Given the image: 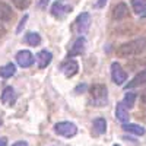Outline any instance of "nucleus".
Instances as JSON below:
<instances>
[{
    "instance_id": "obj_1",
    "label": "nucleus",
    "mask_w": 146,
    "mask_h": 146,
    "mask_svg": "<svg viewBox=\"0 0 146 146\" xmlns=\"http://www.w3.org/2000/svg\"><path fill=\"white\" fill-rule=\"evenodd\" d=\"M145 48H146V40L145 38H137V40L124 42L120 47H117L115 54L120 58H129V57H135V56L142 54L145 51Z\"/></svg>"
},
{
    "instance_id": "obj_2",
    "label": "nucleus",
    "mask_w": 146,
    "mask_h": 146,
    "mask_svg": "<svg viewBox=\"0 0 146 146\" xmlns=\"http://www.w3.org/2000/svg\"><path fill=\"white\" fill-rule=\"evenodd\" d=\"M107 86L101 83H96L91 88V100L95 104V107H101L107 102Z\"/></svg>"
},
{
    "instance_id": "obj_3",
    "label": "nucleus",
    "mask_w": 146,
    "mask_h": 146,
    "mask_svg": "<svg viewBox=\"0 0 146 146\" xmlns=\"http://www.w3.org/2000/svg\"><path fill=\"white\" fill-rule=\"evenodd\" d=\"M54 131L60 136L73 137L78 133V127H76V124L70 123V121H62V123H57L54 126Z\"/></svg>"
},
{
    "instance_id": "obj_4",
    "label": "nucleus",
    "mask_w": 146,
    "mask_h": 146,
    "mask_svg": "<svg viewBox=\"0 0 146 146\" xmlns=\"http://www.w3.org/2000/svg\"><path fill=\"white\" fill-rule=\"evenodd\" d=\"M91 27V16L89 13H80L76 21L73 22V31H75L76 34H79L80 36L86 32Z\"/></svg>"
},
{
    "instance_id": "obj_5",
    "label": "nucleus",
    "mask_w": 146,
    "mask_h": 146,
    "mask_svg": "<svg viewBox=\"0 0 146 146\" xmlns=\"http://www.w3.org/2000/svg\"><path fill=\"white\" fill-rule=\"evenodd\" d=\"M111 78H113L114 83H117V85H123L127 80V73L123 70V67L117 62H114L111 64Z\"/></svg>"
},
{
    "instance_id": "obj_6",
    "label": "nucleus",
    "mask_w": 146,
    "mask_h": 146,
    "mask_svg": "<svg viewBox=\"0 0 146 146\" xmlns=\"http://www.w3.org/2000/svg\"><path fill=\"white\" fill-rule=\"evenodd\" d=\"M70 10H72V7L64 3V0H57V2L51 6V15L56 16V18H63Z\"/></svg>"
},
{
    "instance_id": "obj_7",
    "label": "nucleus",
    "mask_w": 146,
    "mask_h": 146,
    "mask_svg": "<svg viewBox=\"0 0 146 146\" xmlns=\"http://www.w3.org/2000/svg\"><path fill=\"white\" fill-rule=\"evenodd\" d=\"M16 62L21 67H31L34 64V56L28 50H22L16 54Z\"/></svg>"
},
{
    "instance_id": "obj_8",
    "label": "nucleus",
    "mask_w": 146,
    "mask_h": 146,
    "mask_svg": "<svg viewBox=\"0 0 146 146\" xmlns=\"http://www.w3.org/2000/svg\"><path fill=\"white\" fill-rule=\"evenodd\" d=\"M62 72L64 73V76L67 78H72V76H75L76 73L79 72V64L76 60H67V62L62 66Z\"/></svg>"
},
{
    "instance_id": "obj_9",
    "label": "nucleus",
    "mask_w": 146,
    "mask_h": 146,
    "mask_svg": "<svg viewBox=\"0 0 146 146\" xmlns=\"http://www.w3.org/2000/svg\"><path fill=\"white\" fill-rule=\"evenodd\" d=\"M85 38L83 36H79V38L75 41V44H73V47L70 48V51H69V54H67V58L70 60V58H73L75 56H79V54H82L83 53V50H85Z\"/></svg>"
},
{
    "instance_id": "obj_10",
    "label": "nucleus",
    "mask_w": 146,
    "mask_h": 146,
    "mask_svg": "<svg viewBox=\"0 0 146 146\" xmlns=\"http://www.w3.org/2000/svg\"><path fill=\"white\" fill-rule=\"evenodd\" d=\"M143 83H146V69H143V70H140L137 75L133 78L127 85H126V89L129 91V89H133V88H137V86H140V85H143Z\"/></svg>"
},
{
    "instance_id": "obj_11",
    "label": "nucleus",
    "mask_w": 146,
    "mask_h": 146,
    "mask_svg": "<svg viewBox=\"0 0 146 146\" xmlns=\"http://www.w3.org/2000/svg\"><path fill=\"white\" fill-rule=\"evenodd\" d=\"M51 60H53V54L50 51H47V50H42V51H40L38 54H36V63H38L40 69H45L51 63Z\"/></svg>"
},
{
    "instance_id": "obj_12",
    "label": "nucleus",
    "mask_w": 146,
    "mask_h": 146,
    "mask_svg": "<svg viewBox=\"0 0 146 146\" xmlns=\"http://www.w3.org/2000/svg\"><path fill=\"white\" fill-rule=\"evenodd\" d=\"M92 130H94V133L96 136L104 135V133L107 131V121H105V118H102V117L95 118L94 123H92Z\"/></svg>"
},
{
    "instance_id": "obj_13",
    "label": "nucleus",
    "mask_w": 146,
    "mask_h": 146,
    "mask_svg": "<svg viewBox=\"0 0 146 146\" xmlns=\"http://www.w3.org/2000/svg\"><path fill=\"white\" fill-rule=\"evenodd\" d=\"M2 102L5 104V105H12L15 102V100H16V95H15V91H13V88L12 86H6L5 89H3V92H2Z\"/></svg>"
},
{
    "instance_id": "obj_14",
    "label": "nucleus",
    "mask_w": 146,
    "mask_h": 146,
    "mask_svg": "<svg viewBox=\"0 0 146 146\" xmlns=\"http://www.w3.org/2000/svg\"><path fill=\"white\" fill-rule=\"evenodd\" d=\"M129 16V7L124 3H118L114 9H113V18L117 21H121Z\"/></svg>"
},
{
    "instance_id": "obj_15",
    "label": "nucleus",
    "mask_w": 146,
    "mask_h": 146,
    "mask_svg": "<svg viewBox=\"0 0 146 146\" xmlns=\"http://www.w3.org/2000/svg\"><path fill=\"white\" fill-rule=\"evenodd\" d=\"M10 19H13V12L12 7L3 2H0V21L2 22H7Z\"/></svg>"
},
{
    "instance_id": "obj_16",
    "label": "nucleus",
    "mask_w": 146,
    "mask_h": 146,
    "mask_svg": "<svg viewBox=\"0 0 146 146\" xmlns=\"http://www.w3.org/2000/svg\"><path fill=\"white\" fill-rule=\"evenodd\" d=\"M115 117H117V120H120L123 124L129 121L130 115H129L127 108L123 105V102H118V104H117V108H115Z\"/></svg>"
},
{
    "instance_id": "obj_17",
    "label": "nucleus",
    "mask_w": 146,
    "mask_h": 146,
    "mask_svg": "<svg viewBox=\"0 0 146 146\" xmlns=\"http://www.w3.org/2000/svg\"><path fill=\"white\" fill-rule=\"evenodd\" d=\"M123 130L129 131V133H133V135H136V136H143L145 135V129L137 126V124H133V123H124Z\"/></svg>"
},
{
    "instance_id": "obj_18",
    "label": "nucleus",
    "mask_w": 146,
    "mask_h": 146,
    "mask_svg": "<svg viewBox=\"0 0 146 146\" xmlns=\"http://www.w3.org/2000/svg\"><path fill=\"white\" fill-rule=\"evenodd\" d=\"M131 7L135 13L145 16L146 13V0H131Z\"/></svg>"
},
{
    "instance_id": "obj_19",
    "label": "nucleus",
    "mask_w": 146,
    "mask_h": 146,
    "mask_svg": "<svg viewBox=\"0 0 146 146\" xmlns=\"http://www.w3.org/2000/svg\"><path fill=\"white\" fill-rule=\"evenodd\" d=\"M15 72H16L15 64H13V63H7V64H5V66L0 67V76L5 78V79H7V78H10V76H13Z\"/></svg>"
},
{
    "instance_id": "obj_20",
    "label": "nucleus",
    "mask_w": 146,
    "mask_h": 146,
    "mask_svg": "<svg viewBox=\"0 0 146 146\" xmlns=\"http://www.w3.org/2000/svg\"><path fill=\"white\" fill-rule=\"evenodd\" d=\"M25 41H27V44H29L32 47H36V45L41 44V36L36 32H28L25 35Z\"/></svg>"
},
{
    "instance_id": "obj_21",
    "label": "nucleus",
    "mask_w": 146,
    "mask_h": 146,
    "mask_svg": "<svg viewBox=\"0 0 146 146\" xmlns=\"http://www.w3.org/2000/svg\"><path fill=\"white\" fill-rule=\"evenodd\" d=\"M135 101H136V94H135V92H127V94L124 95L123 105H124L127 110H130V108H133V105H135Z\"/></svg>"
},
{
    "instance_id": "obj_22",
    "label": "nucleus",
    "mask_w": 146,
    "mask_h": 146,
    "mask_svg": "<svg viewBox=\"0 0 146 146\" xmlns=\"http://www.w3.org/2000/svg\"><path fill=\"white\" fill-rule=\"evenodd\" d=\"M12 3H13L18 9L23 10V9H27L29 5H31V0H10Z\"/></svg>"
},
{
    "instance_id": "obj_23",
    "label": "nucleus",
    "mask_w": 146,
    "mask_h": 146,
    "mask_svg": "<svg viewBox=\"0 0 146 146\" xmlns=\"http://www.w3.org/2000/svg\"><path fill=\"white\" fill-rule=\"evenodd\" d=\"M48 2H50V0H38V6L40 7H45L48 5Z\"/></svg>"
},
{
    "instance_id": "obj_24",
    "label": "nucleus",
    "mask_w": 146,
    "mask_h": 146,
    "mask_svg": "<svg viewBox=\"0 0 146 146\" xmlns=\"http://www.w3.org/2000/svg\"><path fill=\"white\" fill-rule=\"evenodd\" d=\"M27 19H28V16H23V19H22V21H21V23H19V28H18V32H19V31L22 29V27H23V25H25V22H27Z\"/></svg>"
},
{
    "instance_id": "obj_25",
    "label": "nucleus",
    "mask_w": 146,
    "mask_h": 146,
    "mask_svg": "<svg viewBox=\"0 0 146 146\" xmlns=\"http://www.w3.org/2000/svg\"><path fill=\"white\" fill-rule=\"evenodd\" d=\"M12 146H28V143H27V142H23V140H19V142L13 143Z\"/></svg>"
},
{
    "instance_id": "obj_26",
    "label": "nucleus",
    "mask_w": 146,
    "mask_h": 146,
    "mask_svg": "<svg viewBox=\"0 0 146 146\" xmlns=\"http://www.w3.org/2000/svg\"><path fill=\"white\" fill-rule=\"evenodd\" d=\"M7 145V139L6 137H0V146H6Z\"/></svg>"
},
{
    "instance_id": "obj_27",
    "label": "nucleus",
    "mask_w": 146,
    "mask_h": 146,
    "mask_svg": "<svg viewBox=\"0 0 146 146\" xmlns=\"http://www.w3.org/2000/svg\"><path fill=\"white\" fill-rule=\"evenodd\" d=\"M140 100H142V102L143 104H146V89L142 92V96H140Z\"/></svg>"
},
{
    "instance_id": "obj_28",
    "label": "nucleus",
    "mask_w": 146,
    "mask_h": 146,
    "mask_svg": "<svg viewBox=\"0 0 146 146\" xmlns=\"http://www.w3.org/2000/svg\"><path fill=\"white\" fill-rule=\"evenodd\" d=\"M105 2H107V0H98V3H96V7H102V6L105 5Z\"/></svg>"
},
{
    "instance_id": "obj_29",
    "label": "nucleus",
    "mask_w": 146,
    "mask_h": 146,
    "mask_svg": "<svg viewBox=\"0 0 146 146\" xmlns=\"http://www.w3.org/2000/svg\"><path fill=\"white\" fill-rule=\"evenodd\" d=\"M5 34H6V29H5V28H3L2 25H0V36H3Z\"/></svg>"
},
{
    "instance_id": "obj_30",
    "label": "nucleus",
    "mask_w": 146,
    "mask_h": 146,
    "mask_svg": "<svg viewBox=\"0 0 146 146\" xmlns=\"http://www.w3.org/2000/svg\"><path fill=\"white\" fill-rule=\"evenodd\" d=\"M3 124V120H2V117H0V126H2Z\"/></svg>"
},
{
    "instance_id": "obj_31",
    "label": "nucleus",
    "mask_w": 146,
    "mask_h": 146,
    "mask_svg": "<svg viewBox=\"0 0 146 146\" xmlns=\"http://www.w3.org/2000/svg\"><path fill=\"white\" fill-rule=\"evenodd\" d=\"M114 146H120V145H114Z\"/></svg>"
},
{
    "instance_id": "obj_32",
    "label": "nucleus",
    "mask_w": 146,
    "mask_h": 146,
    "mask_svg": "<svg viewBox=\"0 0 146 146\" xmlns=\"http://www.w3.org/2000/svg\"><path fill=\"white\" fill-rule=\"evenodd\" d=\"M145 16H146V13H145Z\"/></svg>"
}]
</instances>
